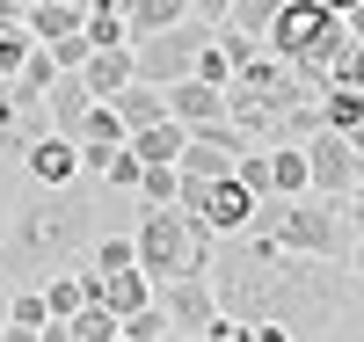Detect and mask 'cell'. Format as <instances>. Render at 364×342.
Instances as JSON below:
<instances>
[{
    "mask_svg": "<svg viewBox=\"0 0 364 342\" xmlns=\"http://www.w3.org/2000/svg\"><path fill=\"white\" fill-rule=\"evenodd\" d=\"M343 262H321V255H291V247L262 240V233H219L211 247V299H219V314L233 321H277L291 335H321L328 321L343 314Z\"/></svg>",
    "mask_w": 364,
    "mask_h": 342,
    "instance_id": "6da1fadb",
    "label": "cell"
},
{
    "mask_svg": "<svg viewBox=\"0 0 364 342\" xmlns=\"http://www.w3.org/2000/svg\"><path fill=\"white\" fill-rule=\"evenodd\" d=\"M109 190L102 182H15V204L0 219V277L8 284H44L51 269H80V255L95 247Z\"/></svg>",
    "mask_w": 364,
    "mask_h": 342,
    "instance_id": "7a4b0ae2",
    "label": "cell"
},
{
    "mask_svg": "<svg viewBox=\"0 0 364 342\" xmlns=\"http://www.w3.org/2000/svg\"><path fill=\"white\" fill-rule=\"evenodd\" d=\"M211 226L182 204H139L132 211V262L154 277V284H175V277H211Z\"/></svg>",
    "mask_w": 364,
    "mask_h": 342,
    "instance_id": "3957f363",
    "label": "cell"
},
{
    "mask_svg": "<svg viewBox=\"0 0 364 342\" xmlns=\"http://www.w3.org/2000/svg\"><path fill=\"white\" fill-rule=\"evenodd\" d=\"M321 87L299 73V66H284V58H269V51H255V58H240L233 66V80H226V124H240L255 146L277 132V124L299 109V102H314Z\"/></svg>",
    "mask_w": 364,
    "mask_h": 342,
    "instance_id": "277c9868",
    "label": "cell"
},
{
    "mask_svg": "<svg viewBox=\"0 0 364 342\" xmlns=\"http://www.w3.org/2000/svg\"><path fill=\"white\" fill-rule=\"evenodd\" d=\"M248 233H262V240H277V247H291V255H321V262H343V247H350V211H343V197H255V219H248Z\"/></svg>",
    "mask_w": 364,
    "mask_h": 342,
    "instance_id": "5b68a950",
    "label": "cell"
},
{
    "mask_svg": "<svg viewBox=\"0 0 364 342\" xmlns=\"http://www.w3.org/2000/svg\"><path fill=\"white\" fill-rule=\"evenodd\" d=\"M343 44H350V29H343V15L328 8V0H284V8L269 15V29H262V51L299 66L314 87H328V58Z\"/></svg>",
    "mask_w": 364,
    "mask_h": 342,
    "instance_id": "8992f818",
    "label": "cell"
},
{
    "mask_svg": "<svg viewBox=\"0 0 364 342\" xmlns=\"http://www.w3.org/2000/svg\"><path fill=\"white\" fill-rule=\"evenodd\" d=\"M204 44H211V22H197V15H182V22L154 29V37H132V80H146V87L190 80Z\"/></svg>",
    "mask_w": 364,
    "mask_h": 342,
    "instance_id": "52a82bcc",
    "label": "cell"
},
{
    "mask_svg": "<svg viewBox=\"0 0 364 342\" xmlns=\"http://www.w3.org/2000/svg\"><path fill=\"white\" fill-rule=\"evenodd\" d=\"M299 146H306V190H314V197H350V190H357V146H350V132L314 124Z\"/></svg>",
    "mask_w": 364,
    "mask_h": 342,
    "instance_id": "ba28073f",
    "label": "cell"
},
{
    "mask_svg": "<svg viewBox=\"0 0 364 342\" xmlns=\"http://www.w3.org/2000/svg\"><path fill=\"white\" fill-rule=\"evenodd\" d=\"M190 211L211 226V240H219V233H240V226L255 219V190H248L240 175H219V182H204V190H197Z\"/></svg>",
    "mask_w": 364,
    "mask_h": 342,
    "instance_id": "9c48e42d",
    "label": "cell"
},
{
    "mask_svg": "<svg viewBox=\"0 0 364 342\" xmlns=\"http://www.w3.org/2000/svg\"><path fill=\"white\" fill-rule=\"evenodd\" d=\"M168 95V117L182 124V132H211V124H226V87H211V80H168L161 87Z\"/></svg>",
    "mask_w": 364,
    "mask_h": 342,
    "instance_id": "30bf717a",
    "label": "cell"
},
{
    "mask_svg": "<svg viewBox=\"0 0 364 342\" xmlns=\"http://www.w3.org/2000/svg\"><path fill=\"white\" fill-rule=\"evenodd\" d=\"M22 175L29 182H51V190H58V182H87L80 175V146L66 132H37V139H29L22 146Z\"/></svg>",
    "mask_w": 364,
    "mask_h": 342,
    "instance_id": "8fae6325",
    "label": "cell"
},
{
    "mask_svg": "<svg viewBox=\"0 0 364 342\" xmlns=\"http://www.w3.org/2000/svg\"><path fill=\"white\" fill-rule=\"evenodd\" d=\"M161 306H168V328L175 335H204V321L219 314L211 277H175V284H161Z\"/></svg>",
    "mask_w": 364,
    "mask_h": 342,
    "instance_id": "7c38bea8",
    "label": "cell"
},
{
    "mask_svg": "<svg viewBox=\"0 0 364 342\" xmlns=\"http://www.w3.org/2000/svg\"><path fill=\"white\" fill-rule=\"evenodd\" d=\"M73 73L87 80V95H95V102H109L117 87L132 80V44H95V51H87L80 66H73Z\"/></svg>",
    "mask_w": 364,
    "mask_h": 342,
    "instance_id": "4fadbf2b",
    "label": "cell"
},
{
    "mask_svg": "<svg viewBox=\"0 0 364 342\" xmlns=\"http://www.w3.org/2000/svg\"><path fill=\"white\" fill-rule=\"evenodd\" d=\"M154 292H161V284H154V277H146L139 262H124V269H109V277H95V299L109 306L117 321H124L132 306H146V299H154Z\"/></svg>",
    "mask_w": 364,
    "mask_h": 342,
    "instance_id": "5bb4252c",
    "label": "cell"
},
{
    "mask_svg": "<svg viewBox=\"0 0 364 342\" xmlns=\"http://www.w3.org/2000/svg\"><path fill=\"white\" fill-rule=\"evenodd\" d=\"M87 102H95V95H87V80L80 73H58L51 87H44V117H51V132H80V117H87Z\"/></svg>",
    "mask_w": 364,
    "mask_h": 342,
    "instance_id": "9a60e30c",
    "label": "cell"
},
{
    "mask_svg": "<svg viewBox=\"0 0 364 342\" xmlns=\"http://www.w3.org/2000/svg\"><path fill=\"white\" fill-rule=\"evenodd\" d=\"M109 109L124 117V139H132V132H146V124L168 117V95H161V87H146V80H124V87L109 95Z\"/></svg>",
    "mask_w": 364,
    "mask_h": 342,
    "instance_id": "2e32d148",
    "label": "cell"
},
{
    "mask_svg": "<svg viewBox=\"0 0 364 342\" xmlns=\"http://www.w3.org/2000/svg\"><path fill=\"white\" fill-rule=\"evenodd\" d=\"M29 51H37V37H29V0H0V73H15Z\"/></svg>",
    "mask_w": 364,
    "mask_h": 342,
    "instance_id": "e0dca14e",
    "label": "cell"
},
{
    "mask_svg": "<svg viewBox=\"0 0 364 342\" xmlns=\"http://www.w3.org/2000/svg\"><path fill=\"white\" fill-rule=\"evenodd\" d=\"M87 22V0H29V37L51 44V37H66V29Z\"/></svg>",
    "mask_w": 364,
    "mask_h": 342,
    "instance_id": "ac0fdd59",
    "label": "cell"
},
{
    "mask_svg": "<svg viewBox=\"0 0 364 342\" xmlns=\"http://www.w3.org/2000/svg\"><path fill=\"white\" fill-rule=\"evenodd\" d=\"M37 292H44V314H58V321H66V314H80V306L95 299V284H87L80 269H51Z\"/></svg>",
    "mask_w": 364,
    "mask_h": 342,
    "instance_id": "d6986e66",
    "label": "cell"
},
{
    "mask_svg": "<svg viewBox=\"0 0 364 342\" xmlns=\"http://www.w3.org/2000/svg\"><path fill=\"white\" fill-rule=\"evenodd\" d=\"M182 139H190V132H182V124H175V117H161V124H146V132H132L124 146L139 153V161H146V168H154V161H175V153H182Z\"/></svg>",
    "mask_w": 364,
    "mask_h": 342,
    "instance_id": "ffe728a7",
    "label": "cell"
},
{
    "mask_svg": "<svg viewBox=\"0 0 364 342\" xmlns=\"http://www.w3.org/2000/svg\"><path fill=\"white\" fill-rule=\"evenodd\" d=\"M182 15H190V0H124V29L132 37H154V29H168Z\"/></svg>",
    "mask_w": 364,
    "mask_h": 342,
    "instance_id": "44dd1931",
    "label": "cell"
},
{
    "mask_svg": "<svg viewBox=\"0 0 364 342\" xmlns=\"http://www.w3.org/2000/svg\"><path fill=\"white\" fill-rule=\"evenodd\" d=\"M321 124L328 132H357L364 124V87H321Z\"/></svg>",
    "mask_w": 364,
    "mask_h": 342,
    "instance_id": "7402d4cb",
    "label": "cell"
},
{
    "mask_svg": "<svg viewBox=\"0 0 364 342\" xmlns=\"http://www.w3.org/2000/svg\"><path fill=\"white\" fill-rule=\"evenodd\" d=\"M117 335H124V342H161V335H175V328H168V306H161V292L146 299V306H132V314L117 321Z\"/></svg>",
    "mask_w": 364,
    "mask_h": 342,
    "instance_id": "603a6c76",
    "label": "cell"
},
{
    "mask_svg": "<svg viewBox=\"0 0 364 342\" xmlns=\"http://www.w3.org/2000/svg\"><path fill=\"white\" fill-rule=\"evenodd\" d=\"M73 146H124V117H117L109 102H87V117H80Z\"/></svg>",
    "mask_w": 364,
    "mask_h": 342,
    "instance_id": "cb8c5ba5",
    "label": "cell"
},
{
    "mask_svg": "<svg viewBox=\"0 0 364 342\" xmlns=\"http://www.w3.org/2000/svg\"><path fill=\"white\" fill-rule=\"evenodd\" d=\"M66 328H73V342H117V314L102 299H87L80 314H66Z\"/></svg>",
    "mask_w": 364,
    "mask_h": 342,
    "instance_id": "d4e9b609",
    "label": "cell"
},
{
    "mask_svg": "<svg viewBox=\"0 0 364 342\" xmlns=\"http://www.w3.org/2000/svg\"><path fill=\"white\" fill-rule=\"evenodd\" d=\"M139 168H146L139 153H132V146H117L109 161H102V175H95V182H102L109 197H132V190H139Z\"/></svg>",
    "mask_w": 364,
    "mask_h": 342,
    "instance_id": "484cf974",
    "label": "cell"
},
{
    "mask_svg": "<svg viewBox=\"0 0 364 342\" xmlns=\"http://www.w3.org/2000/svg\"><path fill=\"white\" fill-rule=\"evenodd\" d=\"M175 190H182V175H175V161H154V168H139V204H175Z\"/></svg>",
    "mask_w": 364,
    "mask_h": 342,
    "instance_id": "4316f807",
    "label": "cell"
},
{
    "mask_svg": "<svg viewBox=\"0 0 364 342\" xmlns=\"http://www.w3.org/2000/svg\"><path fill=\"white\" fill-rule=\"evenodd\" d=\"M328 87H364V44H357V37L328 58Z\"/></svg>",
    "mask_w": 364,
    "mask_h": 342,
    "instance_id": "83f0119b",
    "label": "cell"
},
{
    "mask_svg": "<svg viewBox=\"0 0 364 342\" xmlns=\"http://www.w3.org/2000/svg\"><path fill=\"white\" fill-rule=\"evenodd\" d=\"M80 37H87V44H132V29H124V15H109V8H87Z\"/></svg>",
    "mask_w": 364,
    "mask_h": 342,
    "instance_id": "f1b7e54d",
    "label": "cell"
},
{
    "mask_svg": "<svg viewBox=\"0 0 364 342\" xmlns=\"http://www.w3.org/2000/svg\"><path fill=\"white\" fill-rule=\"evenodd\" d=\"M277 8H284V0H233V8H226V22H233V29H248V37H262Z\"/></svg>",
    "mask_w": 364,
    "mask_h": 342,
    "instance_id": "f546056e",
    "label": "cell"
},
{
    "mask_svg": "<svg viewBox=\"0 0 364 342\" xmlns=\"http://www.w3.org/2000/svg\"><path fill=\"white\" fill-rule=\"evenodd\" d=\"M44 51H51V66H58V73H73V66H80V58H87V51H95V44H87V37H80V29H66V37H51Z\"/></svg>",
    "mask_w": 364,
    "mask_h": 342,
    "instance_id": "4dcf8cb0",
    "label": "cell"
},
{
    "mask_svg": "<svg viewBox=\"0 0 364 342\" xmlns=\"http://www.w3.org/2000/svg\"><path fill=\"white\" fill-rule=\"evenodd\" d=\"M197 80H211V87H226V80H233V58L219 51V37H211V44L197 51Z\"/></svg>",
    "mask_w": 364,
    "mask_h": 342,
    "instance_id": "1f68e13d",
    "label": "cell"
},
{
    "mask_svg": "<svg viewBox=\"0 0 364 342\" xmlns=\"http://www.w3.org/2000/svg\"><path fill=\"white\" fill-rule=\"evenodd\" d=\"M197 342H255V328H248V321H233V314H211Z\"/></svg>",
    "mask_w": 364,
    "mask_h": 342,
    "instance_id": "d6a6232c",
    "label": "cell"
},
{
    "mask_svg": "<svg viewBox=\"0 0 364 342\" xmlns=\"http://www.w3.org/2000/svg\"><path fill=\"white\" fill-rule=\"evenodd\" d=\"M314 342H364V314H357V321H343V314H336V321H328Z\"/></svg>",
    "mask_w": 364,
    "mask_h": 342,
    "instance_id": "836d02e7",
    "label": "cell"
},
{
    "mask_svg": "<svg viewBox=\"0 0 364 342\" xmlns=\"http://www.w3.org/2000/svg\"><path fill=\"white\" fill-rule=\"evenodd\" d=\"M15 182H22V168L0 161V219H8V204H15Z\"/></svg>",
    "mask_w": 364,
    "mask_h": 342,
    "instance_id": "e575fe53",
    "label": "cell"
},
{
    "mask_svg": "<svg viewBox=\"0 0 364 342\" xmlns=\"http://www.w3.org/2000/svg\"><path fill=\"white\" fill-rule=\"evenodd\" d=\"M343 269H350L357 284H364V233H350V247H343Z\"/></svg>",
    "mask_w": 364,
    "mask_h": 342,
    "instance_id": "d590c367",
    "label": "cell"
},
{
    "mask_svg": "<svg viewBox=\"0 0 364 342\" xmlns=\"http://www.w3.org/2000/svg\"><path fill=\"white\" fill-rule=\"evenodd\" d=\"M226 8H233V0H190V15H197V22H226Z\"/></svg>",
    "mask_w": 364,
    "mask_h": 342,
    "instance_id": "8d00e7d4",
    "label": "cell"
},
{
    "mask_svg": "<svg viewBox=\"0 0 364 342\" xmlns=\"http://www.w3.org/2000/svg\"><path fill=\"white\" fill-rule=\"evenodd\" d=\"M37 342H73V328H66V321H58V314H51V321L37 328Z\"/></svg>",
    "mask_w": 364,
    "mask_h": 342,
    "instance_id": "74e56055",
    "label": "cell"
},
{
    "mask_svg": "<svg viewBox=\"0 0 364 342\" xmlns=\"http://www.w3.org/2000/svg\"><path fill=\"white\" fill-rule=\"evenodd\" d=\"M343 211H350V226H357V233H364V182H357V190H350V197H343Z\"/></svg>",
    "mask_w": 364,
    "mask_h": 342,
    "instance_id": "f35d334b",
    "label": "cell"
},
{
    "mask_svg": "<svg viewBox=\"0 0 364 342\" xmlns=\"http://www.w3.org/2000/svg\"><path fill=\"white\" fill-rule=\"evenodd\" d=\"M0 342H37V328H22V321H8V328H0Z\"/></svg>",
    "mask_w": 364,
    "mask_h": 342,
    "instance_id": "ab89813d",
    "label": "cell"
},
{
    "mask_svg": "<svg viewBox=\"0 0 364 342\" xmlns=\"http://www.w3.org/2000/svg\"><path fill=\"white\" fill-rule=\"evenodd\" d=\"M350 146H357V182H364V124H357V132H350Z\"/></svg>",
    "mask_w": 364,
    "mask_h": 342,
    "instance_id": "60d3db41",
    "label": "cell"
},
{
    "mask_svg": "<svg viewBox=\"0 0 364 342\" xmlns=\"http://www.w3.org/2000/svg\"><path fill=\"white\" fill-rule=\"evenodd\" d=\"M0 328H8V277H0Z\"/></svg>",
    "mask_w": 364,
    "mask_h": 342,
    "instance_id": "b9f144b4",
    "label": "cell"
},
{
    "mask_svg": "<svg viewBox=\"0 0 364 342\" xmlns=\"http://www.w3.org/2000/svg\"><path fill=\"white\" fill-rule=\"evenodd\" d=\"M328 8H336V15H350V8H364V0H328Z\"/></svg>",
    "mask_w": 364,
    "mask_h": 342,
    "instance_id": "7bdbcfd3",
    "label": "cell"
},
{
    "mask_svg": "<svg viewBox=\"0 0 364 342\" xmlns=\"http://www.w3.org/2000/svg\"><path fill=\"white\" fill-rule=\"evenodd\" d=\"M357 314H364V284H357Z\"/></svg>",
    "mask_w": 364,
    "mask_h": 342,
    "instance_id": "ee69618b",
    "label": "cell"
},
{
    "mask_svg": "<svg viewBox=\"0 0 364 342\" xmlns=\"http://www.w3.org/2000/svg\"><path fill=\"white\" fill-rule=\"evenodd\" d=\"M161 342H182V335H161Z\"/></svg>",
    "mask_w": 364,
    "mask_h": 342,
    "instance_id": "f6af8a7d",
    "label": "cell"
},
{
    "mask_svg": "<svg viewBox=\"0 0 364 342\" xmlns=\"http://www.w3.org/2000/svg\"><path fill=\"white\" fill-rule=\"evenodd\" d=\"M182 342H197V335H182Z\"/></svg>",
    "mask_w": 364,
    "mask_h": 342,
    "instance_id": "bcb514c9",
    "label": "cell"
}]
</instances>
